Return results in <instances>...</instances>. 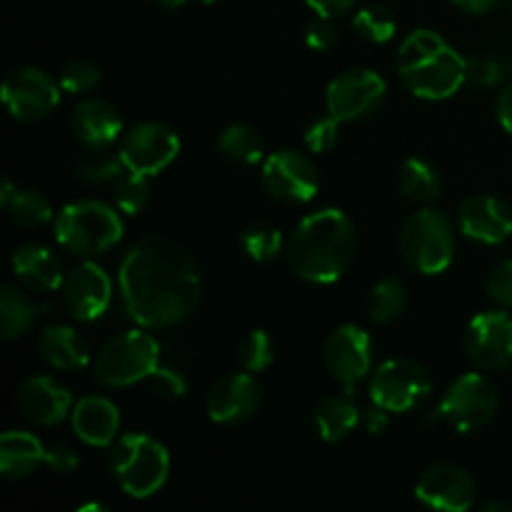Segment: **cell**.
Listing matches in <instances>:
<instances>
[{
	"instance_id": "ee69618b",
	"label": "cell",
	"mask_w": 512,
	"mask_h": 512,
	"mask_svg": "<svg viewBox=\"0 0 512 512\" xmlns=\"http://www.w3.org/2000/svg\"><path fill=\"white\" fill-rule=\"evenodd\" d=\"M310 8L318 15H325V18H343V15L353 13L358 0H305Z\"/></svg>"
},
{
	"instance_id": "5bb4252c",
	"label": "cell",
	"mask_w": 512,
	"mask_h": 512,
	"mask_svg": "<svg viewBox=\"0 0 512 512\" xmlns=\"http://www.w3.org/2000/svg\"><path fill=\"white\" fill-rule=\"evenodd\" d=\"M323 360L328 373L343 385L345 393H355L360 380L373 370V340L363 328L345 323L325 340Z\"/></svg>"
},
{
	"instance_id": "30bf717a",
	"label": "cell",
	"mask_w": 512,
	"mask_h": 512,
	"mask_svg": "<svg viewBox=\"0 0 512 512\" xmlns=\"http://www.w3.org/2000/svg\"><path fill=\"white\" fill-rule=\"evenodd\" d=\"M498 413V390L485 375L465 373L450 383L438 405V415L458 433L485 428Z\"/></svg>"
},
{
	"instance_id": "277c9868",
	"label": "cell",
	"mask_w": 512,
	"mask_h": 512,
	"mask_svg": "<svg viewBox=\"0 0 512 512\" xmlns=\"http://www.w3.org/2000/svg\"><path fill=\"white\" fill-rule=\"evenodd\" d=\"M115 205L100 200H75L55 215V240L73 255L93 258L123 240L125 225Z\"/></svg>"
},
{
	"instance_id": "83f0119b",
	"label": "cell",
	"mask_w": 512,
	"mask_h": 512,
	"mask_svg": "<svg viewBox=\"0 0 512 512\" xmlns=\"http://www.w3.org/2000/svg\"><path fill=\"white\" fill-rule=\"evenodd\" d=\"M43 315V305L35 303L28 293L15 285H3L0 290V333L5 340H18L35 328Z\"/></svg>"
},
{
	"instance_id": "4316f807",
	"label": "cell",
	"mask_w": 512,
	"mask_h": 512,
	"mask_svg": "<svg viewBox=\"0 0 512 512\" xmlns=\"http://www.w3.org/2000/svg\"><path fill=\"white\" fill-rule=\"evenodd\" d=\"M0 203H3L10 220L20 225V228H40V225L50 223L55 218L53 205H50V200L43 193L33 188H18L8 178L3 180Z\"/></svg>"
},
{
	"instance_id": "816d5d0a",
	"label": "cell",
	"mask_w": 512,
	"mask_h": 512,
	"mask_svg": "<svg viewBox=\"0 0 512 512\" xmlns=\"http://www.w3.org/2000/svg\"><path fill=\"white\" fill-rule=\"evenodd\" d=\"M205 3H213V0H205Z\"/></svg>"
},
{
	"instance_id": "ab89813d",
	"label": "cell",
	"mask_w": 512,
	"mask_h": 512,
	"mask_svg": "<svg viewBox=\"0 0 512 512\" xmlns=\"http://www.w3.org/2000/svg\"><path fill=\"white\" fill-rule=\"evenodd\" d=\"M305 43L313 50H330L335 43H338V30H335L333 18H325V15H318V18L310 20L308 30H305Z\"/></svg>"
},
{
	"instance_id": "603a6c76",
	"label": "cell",
	"mask_w": 512,
	"mask_h": 512,
	"mask_svg": "<svg viewBox=\"0 0 512 512\" xmlns=\"http://www.w3.org/2000/svg\"><path fill=\"white\" fill-rule=\"evenodd\" d=\"M13 273L30 293H53L65 283L63 263L58 255L38 243H25L15 250Z\"/></svg>"
},
{
	"instance_id": "d6986e66",
	"label": "cell",
	"mask_w": 512,
	"mask_h": 512,
	"mask_svg": "<svg viewBox=\"0 0 512 512\" xmlns=\"http://www.w3.org/2000/svg\"><path fill=\"white\" fill-rule=\"evenodd\" d=\"M20 415L28 423L43 425V428H53V425L63 423L70 413H73V395L50 375H35L28 378L18 390Z\"/></svg>"
},
{
	"instance_id": "b9f144b4",
	"label": "cell",
	"mask_w": 512,
	"mask_h": 512,
	"mask_svg": "<svg viewBox=\"0 0 512 512\" xmlns=\"http://www.w3.org/2000/svg\"><path fill=\"white\" fill-rule=\"evenodd\" d=\"M150 380H153V385L160 390V395H165V398H183V395L188 393V385H185L183 375L173 373V370L158 368Z\"/></svg>"
},
{
	"instance_id": "60d3db41",
	"label": "cell",
	"mask_w": 512,
	"mask_h": 512,
	"mask_svg": "<svg viewBox=\"0 0 512 512\" xmlns=\"http://www.w3.org/2000/svg\"><path fill=\"white\" fill-rule=\"evenodd\" d=\"M45 465H48L53 473L70 475L78 470L80 458L75 455V450L70 448V445H53V448H48V453H45Z\"/></svg>"
},
{
	"instance_id": "7402d4cb",
	"label": "cell",
	"mask_w": 512,
	"mask_h": 512,
	"mask_svg": "<svg viewBox=\"0 0 512 512\" xmlns=\"http://www.w3.org/2000/svg\"><path fill=\"white\" fill-rule=\"evenodd\" d=\"M70 420H73V433L90 448H108L118 440L120 410L103 395H88L75 403Z\"/></svg>"
},
{
	"instance_id": "f907efd6",
	"label": "cell",
	"mask_w": 512,
	"mask_h": 512,
	"mask_svg": "<svg viewBox=\"0 0 512 512\" xmlns=\"http://www.w3.org/2000/svg\"><path fill=\"white\" fill-rule=\"evenodd\" d=\"M508 5H510V8H512V0H508Z\"/></svg>"
},
{
	"instance_id": "6da1fadb",
	"label": "cell",
	"mask_w": 512,
	"mask_h": 512,
	"mask_svg": "<svg viewBox=\"0 0 512 512\" xmlns=\"http://www.w3.org/2000/svg\"><path fill=\"white\" fill-rule=\"evenodd\" d=\"M125 313L140 328H173L193 315L203 295L200 268L178 243L148 235L118 268Z\"/></svg>"
},
{
	"instance_id": "e575fe53",
	"label": "cell",
	"mask_w": 512,
	"mask_h": 512,
	"mask_svg": "<svg viewBox=\"0 0 512 512\" xmlns=\"http://www.w3.org/2000/svg\"><path fill=\"white\" fill-rule=\"evenodd\" d=\"M113 200L115 208L123 215L143 213L145 205L150 203V178L148 175L133 173V170H125V173L115 180Z\"/></svg>"
},
{
	"instance_id": "52a82bcc",
	"label": "cell",
	"mask_w": 512,
	"mask_h": 512,
	"mask_svg": "<svg viewBox=\"0 0 512 512\" xmlns=\"http://www.w3.org/2000/svg\"><path fill=\"white\" fill-rule=\"evenodd\" d=\"M400 253L415 273H445L455 255V225L448 213L423 208L410 215L400 230Z\"/></svg>"
},
{
	"instance_id": "836d02e7",
	"label": "cell",
	"mask_w": 512,
	"mask_h": 512,
	"mask_svg": "<svg viewBox=\"0 0 512 512\" xmlns=\"http://www.w3.org/2000/svg\"><path fill=\"white\" fill-rule=\"evenodd\" d=\"M240 248L253 263H270L285 248L283 233L270 223H253L240 233Z\"/></svg>"
},
{
	"instance_id": "c3c4849f",
	"label": "cell",
	"mask_w": 512,
	"mask_h": 512,
	"mask_svg": "<svg viewBox=\"0 0 512 512\" xmlns=\"http://www.w3.org/2000/svg\"><path fill=\"white\" fill-rule=\"evenodd\" d=\"M153 3L160 5V8H165V10H175V8H183L188 0H153Z\"/></svg>"
},
{
	"instance_id": "1f68e13d",
	"label": "cell",
	"mask_w": 512,
	"mask_h": 512,
	"mask_svg": "<svg viewBox=\"0 0 512 512\" xmlns=\"http://www.w3.org/2000/svg\"><path fill=\"white\" fill-rule=\"evenodd\" d=\"M408 308V290L400 280L383 278L370 288L368 293V315L373 323L388 325L398 320Z\"/></svg>"
},
{
	"instance_id": "7c38bea8",
	"label": "cell",
	"mask_w": 512,
	"mask_h": 512,
	"mask_svg": "<svg viewBox=\"0 0 512 512\" xmlns=\"http://www.w3.org/2000/svg\"><path fill=\"white\" fill-rule=\"evenodd\" d=\"M178 153V133L170 125L158 123V120L135 125L120 140V155H123L125 168L138 175H148V178L170 168Z\"/></svg>"
},
{
	"instance_id": "d4e9b609",
	"label": "cell",
	"mask_w": 512,
	"mask_h": 512,
	"mask_svg": "<svg viewBox=\"0 0 512 512\" xmlns=\"http://www.w3.org/2000/svg\"><path fill=\"white\" fill-rule=\"evenodd\" d=\"M45 448L38 435L25 430H8L0 435V473L5 480H23L45 463Z\"/></svg>"
},
{
	"instance_id": "ffe728a7",
	"label": "cell",
	"mask_w": 512,
	"mask_h": 512,
	"mask_svg": "<svg viewBox=\"0 0 512 512\" xmlns=\"http://www.w3.org/2000/svg\"><path fill=\"white\" fill-rule=\"evenodd\" d=\"M460 233L483 245H500L512 235V210L493 195H473L458 210Z\"/></svg>"
},
{
	"instance_id": "8d00e7d4",
	"label": "cell",
	"mask_w": 512,
	"mask_h": 512,
	"mask_svg": "<svg viewBox=\"0 0 512 512\" xmlns=\"http://www.w3.org/2000/svg\"><path fill=\"white\" fill-rule=\"evenodd\" d=\"M100 80H103V70L95 63H90V60L78 58L70 60L63 68V73H60V88L70 95H85L93 93L100 85Z\"/></svg>"
},
{
	"instance_id": "8fae6325",
	"label": "cell",
	"mask_w": 512,
	"mask_h": 512,
	"mask_svg": "<svg viewBox=\"0 0 512 512\" xmlns=\"http://www.w3.org/2000/svg\"><path fill=\"white\" fill-rule=\"evenodd\" d=\"M385 93L388 85L375 70L353 68L330 80L325 103L333 118H338L340 123H353L378 113L380 105L385 103Z\"/></svg>"
},
{
	"instance_id": "4fadbf2b",
	"label": "cell",
	"mask_w": 512,
	"mask_h": 512,
	"mask_svg": "<svg viewBox=\"0 0 512 512\" xmlns=\"http://www.w3.org/2000/svg\"><path fill=\"white\" fill-rule=\"evenodd\" d=\"M3 103L20 123L48 118L60 103V80L40 68H18L3 80Z\"/></svg>"
},
{
	"instance_id": "3957f363",
	"label": "cell",
	"mask_w": 512,
	"mask_h": 512,
	"mask_svg": "<svg viewBox=\"0 0 512 512\" xmlns=\"http://www.w3.org/2000/svg\"><path fill=\"white\" fill-rule=\"evenodd\" d=\"M398 73L420 100L453 98L468 80V60L435 30H413L398 50Z\"/></svg>"
},
{
	"instance_id": "4dcf8cb0",
	"label": "cell",
	"mask_w": 512,
	"mask_h": 512,
	"mask_svg": "<svg viewBox=\"0 0 512 512\" xmlns=\"http://www.w3.org/2000/svg\"><path fill=\"white\" fill-rule=\"evenodd\" d=\"M218 148L225 158L240 165H258L265 160V140L253 125L235 123L225 128L218 138Z\"/></svg>"
},
{
	"instance_id": "484cf974",
	"label": "cell",
	"mask_w": 512,
	"mask_h": 512,
	"mask_svg": "<svg viewBox=\"0 0 512 512\" xmlns=\"http://www.w3.org/2000/svg\"><path fill=\"white\" fill-rule=\"evenodd\" d=\"M360 415L363 410L353 400V393L330 395L315 408V428L325 443H340L358 428Z\"/></svg>"
},
{
	"instance_id": "44dd1931",
	"label": "cell",
	"mask_w": 512,
	"mask_h": 512,
	"mask_svg": "<svg viewBox=\"0 0 512 512\" xmlns=\"http://www.w3.org/2000/svg\"><path fill=\"white\" fill-rule=\"evenodd\" d=\"M70 128L85 148H103V145H113L120 138L123 118L110 100L85 98L73 108Z\"/></svg>"
},
{
	"instance_id": "ac0fdd59",
	"label": "cell",
	"mask_w": 512,
	"mask_h": 512,
	"mask_svg": "<svg viewBox=\"0 0 512 512\" xmlns=\"http://www.w3.org/2000/svg\"><path fill=\"white\" fill-rule=\"evenodd\" d=\"M63 300L75 320L93 323L108 313L110 300H113V283L100 265L85 260L65 275Z\"/></svg>"
},
{
	"instance_id": "2e32d148",
	"label": "cell",
	"mask_w": 512,
	"mask_h": 512,
	"mask_svg": "<svg viewBox=\"0 0 512 512\" xmlns=\"http://www.w3.org/2000/svg\"><path fill=\"white\" fill-rule=\"evenodd\" d=\"M415 498L435 510L465 512L478 500V488L468 470L453 463H440L420 475L415 483Z\"/></svg>"
},
{
	"instance_id": "8992f818",
	"label": "cell",
	"mask_w": 512,
	"mask_h": 512,
	"mask_svg": "<svg viewBox=\"0 0 512 512\" xmlns=\"http://www.w3.org/2000/svg\"><path fill=\"white\" fill-rule=\"evenodd\" d=\"M160 368L158 340L143 330H125L110 338L93 358V378L105 388H130L150 380Z\"/></svg>"
},
{
	"instance_id": "cb8c5ba5",
	"label": "cell",
	"mask_w": 512,
	"mask_h": 512,
	"mask_svg": "<svg viewBox=\"0 0 512 512\" xmlns=\"http://www.w3.org/2000/svg\"><path fill=\"white\" fill-rule=\"evenodd\" d=\"M40 355L55 370H80L93 360L90 345L70 325H50L38 340Z\"/></svg>"
},
{
	"instance_id": "f546056e",
	"label": "cell",
	"mask_w": 512,
	"mask_h": 512,
	"mask_svg": "<svg viewBox=\"0 0 512 512\" xmlns=\"http://www.w3.org/2000/svg\"><path fill=\"white\" fill-rule=\"evenodd\" d=\"M123 155L120 148L103 145V148H85L75 160V175L88 185H103L110 180H118L125 173Z\"/></svg>"
},
{
	"instance_id": "74e56055",
	"label": "cell",
	"mask_w": 512,
	"mask_h": 512,
	"mask_svg": "<svg viewBox=\"0 0 512 512\" xmlns=\"http://www.w3.org/2000/svg\"><path fill=\"white\" fill-rule=\"evenodd\" d=\"M338 138L340 120L333 118V115L315 120V123H310L308 130H305V145H308V150H313V153L318 155L333 150L335 145H338Z\"/></svg>"
},
{
	"instance_id": "d6a6232c",
	"label": "cell",
	"mask_w": 512,
	"mask_h": 512,
	"mask_svg": "<svg viewBox=\"0 0 512 512\" xmlns=\"http://www.w3.org/2000/svg\"><path fill=\"white\" fill-rule=\"evenodd\" d=\"M353 30L363 40L373 45H385L395 38V30H398V20H395L393 10L388 5H365L358 13L353 15Z\"/></svg>"
},
{
	"instance_id": "7a4b0ae2",
	"label": "cell",
	"mask_w": 512,
	"mask_h": 512,
	"mask_svg": "<svg viewBox=\"0 0 512 512\" xmlns=\"http://www.w3.org/2000/svg\"><path fill=\"white\" fill-rule=\"evenodd\" d=\"M358 233L343 210L323 208L305 215L285 243V258L300 280L330 285L343 278L355 260Z\"/></svg>"
},
{
	"instance_id": "7bdbcfd3",
	"label": "cell",
	"mask_w": 512,
	"mask_h": 512,
	"mask_svg": "<svg viewBox=\"0 0 512 512\" xmlns=\"http://www.w3.org/2000/svg\"><path fill=\"white\" fill-rule=\"evenodd\" d=\"M468 78L480 85H495L503 78V68L495 60H475V63H468Z\"/></svg>"
},
{
	"instance_id": "681fc988",
	"label": "cell",
	"mask_w": 512,
	"mask_h": 512,
	"mask_svg": "<svg viewBox=\"0 0 512 512\" xmlns=\"http://www.w3.org/2000/svg\"><path fill=\"white\" fill-rule=\"evenodd\" d=\"M485 510H488V512H498V510L512 512V505L510 503H488V505H485Z\"/></svg>"
},
{
	"instance_id": "f6af8a7d",
	"label": "cell",
	"mask_w": 512,
	"mask_h": 512,
	"mask_svg": "<svg viewBox=\"0 0 512 512\" xmlns=\"http://www.w3.org/2000/svg\"><path fill=\"white\" fill-rule=\"evenodd\" d=\"M360 423H363V428L368 430L370 435H380L385 428H388L390 413L385 408H380V405H375L373 400H370V405L363 410V415H360Z\"/></svg>"
},
{
	"instance_id": "f1b7e54d",
	"label": "cell",
	"mask_w": 512,
	"mask_h": 512,
	"mask_svg": "<svg viewBox=\"0 0 512 512\" xmlns=\"http://www.w3.org/2000/svg\"><path fill=\"white\" fill-rule=\"evenodd\" d=\"M398 188L400 195L410 203L428 205L440 198L443 190V178H440L438 168L423 158H408L400 165L398 175Z\"/></svg>"
},
{
	"instance_id": "e0dca14e",
	"label": "cell",
	"mask_w": 512,
	"mask_h": 512,
	"mask_svg": "<svg viewBox=\"0 0 512 512\" xmlns=\"http://www.w3.org/2000/svg\"><path fill=\"white\" fill-rule=\"evenodd\" d=\"M263 403V388L253 373H230L215 380L210 388L205 408L213 423L218 425H243L258 413Z\"/></svg>"
},
{
	"instance_id": "9a60e30c",
	"label": "cell",
	"mask_w": 512,
	"mask_h": 512,
	"mask_svg": "<svg viewBox=\"0 0 512 512\" xmlns=\"http://www.w3.org/2000/svg\"><path fill=\"white\" fill-rule=\"evenodd\" d=\"M465 353L485 373H500L512 363V318L500 310L478 313L465 330Z\"/></svg>"
},
{
	"instance_id": "7dc6e473",
	"label": "cell",
	"mask_w": 512,
	"mask_h": 512,
	"mask_svg": "<svg viewBox=\"0 0 512 512\" xmlns=\"http://www.w3.org/2000/svg\"><path fill=\"white\" fill-rule=\"evenodd\" d=\"M498 3L500 0H453V5H458L460 10H465V13H473V15L490 13V10H493Z\"/></svg>"
},
{
	"instance_id": "ba28073f",
	"label": "cell",
	"mask_w": 512,
	"mask_h": 512,
	"mask_svg": "<svg viewBox=\"0 0 512 512\" xmlns=\"http://www.w3.org/2000/svg\"><path fill=\"white\" fill-rule=\"evenodd\" d=\"M433 393V378L420 363L390 358L370 375V400L388 413H410Z\"/></svg>"
},
{
	"instance_id": "bcb514c9",
	"label": "cell",
	"mask_w": 512,
	"mask_h": 512,
	"mask_svg": "<svg viewBox=\"0 0 512 512\" xmlns=\"http://www.w3.org/2000/svg\"><path fill=\"white\" fill-rule=\"evenodd\" d=\"M498 123L503 125L505 133L512 135V85H508V88L500 93L498 98Z\"/></svg>"
},
{
	"instance_id": "9c48e42d",
	"label": "cell",
	"mask_w": 512,
	"mask_h": 512,
	"mask_svg": "<svg viewBox=\"0 0 512 512\" xmlns=\"http://www.w3.org/2000/svg\"><path fill=\"white\" fill-rule=\"evenodd\" d=\"M265 193L283 205H305L318 195L320 173L313 158L293 148L270 153L260 170Z\"/></svg>"
},
{
	"instance_id": "f35d334b",
	"label": "cell",
	"mask_w": 512,
	"mask_h": 512,
	"mask_svg": "<svg viewBox=\"0 0 512 512\" xmlns=\"http://www.w3.org/2000/svg\"><path fill=\"white\" fill-rule=\"evenodd\" d=\"M485 290H488L490 300H495L503 308H512V260L495 265L488 283H485Z\"/></svg>"
},
{
	"instance_id": "d590c367",
	"label": "cell",
	"mask_w": 512,
	"mask_h": 512,
	"mask_svg": "<svg viewBox=\"0 0 512 512\" xmlns=\"http://www.w3.org/2000/svg\"><path fill=\"white\" fill-rule=\"evenodd\" d=\"M240 365H243L248 373H263L265 368H270L275 358L273 350V340L265 330H250L248 335L243 338L238 350Z\"/></svg>"
},
{
	"instance_id": "5b68a950",
	"label": "cell",
	"mask_w": 512,
	"mask_h": 512,
	"mask_svg": "<svg viewBox=\"0 0 512 512\" xmlns=\"http://www.w3.org/2000/svg\"><path fill=\"white\" fill-rule=\"evenodd\" d=\"M110 473L130 498H150L168 483V448L145 433L123 435L110 453Z\"/></svg>"
}]
</instances>
